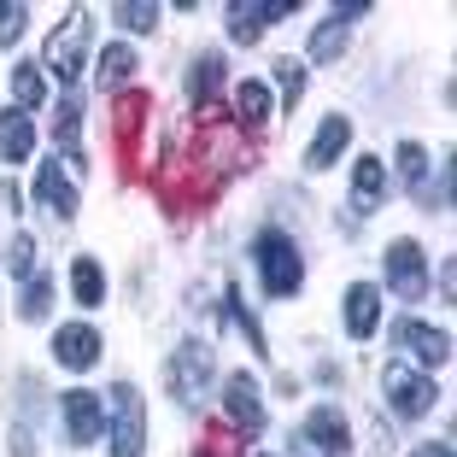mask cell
Here are the masks:
<instances>
[{"label":"cell","instance_id":"2e32d148","mask_svg":"<svg viewBox=\"0 0 457 457\" xmlns=\"http://www.w3.org/2000/svg\"><path fill=\"white\" fill-rule=\"evenodd\" d=\"M29 147H36V123H29L18 106H6V112H0V159H6V164H24Z\"/></svg>","mask_w":457,"mask_h":457},{"label":"cell","instance_id":"d4e9b609","mask_svg":"<svg viewBox=\"0 0 457 457\" xmlns=\"http://www.w3.org/2000/svg\"><path fill=\"white\" fill-rule=\"evenodd\" d=\"M340 47H346V18L335 12L323 29H317V36H311V59H335Z\"/></svg>","mask_w":457,"mask_h":457},{"label":"cell","instance_id":"6da1fadb","mask_svg":"<svg viewBox=\"0 0 457 457\" xmlns=\"http://www.w3.org/2000/svg\"><path fill=\"white\" fill-rule=\"evenodd\" d=\"M253 258H258V276H264V294H276V299L299 294L305 264H299V246L287 241L282 228H264V235L253 241Z\"/></svg>","mask_w":457,"mask_h":457},{"label":"cell","instance_id":"7402d4cb","mask_svg":"<svg viewBox=\"0 0 457 457\" xmlns=\"http://www.w3.org/2000/svg\"><path fill=\"white\" fill-rule=\"evenodd\" d=\"M41 95H47V82H41V65H12V100H18V112L41 106Z\"/></svg>","mask_w":457,"mask_h":457},{"label":"cell","instance_id":"e0dca14e","mask_svg":"<svg viewBox=\"0 0 457 457\" xmlns=\"http://www.w3.org/2000/svg\"><path fill=\"white\" fill-rule=\"evenodd\" d=\"M346 141H352V123L346 118H323V129H317V141H311L305 164H311V170H328V164L346 153Z\"/></svg>","mask_w":457,"mask_h":457},{"label":"cell","instance_id":"52a82bcc","mask_svg":"<svg viewBox=\"0 0 457 457\" xmlns=\"http://www.w3.org/2000/svg\"><path fill=\"white\" fill-rule=\"evenodd\" d=\"M223 411H228V422H235V428L264 434V404H258V381L246 376V370L223 381Z\"/></svg>","mask_w":457,"mask_h":457},{"label":"cell","instance_id":"4316f807","mask_svg":"<svg viewBox=\"0 0 457 457\" xmlns=\"http://www.w3.org/2000/svg\"><path fill=\"white\" fill-rule=\"evenodd\" d=\"M422 170H428V153H422L417 141H404L399 147V176L411 182V188H422Z\"/></svg>","mask_w":457,"mask_h":457},{"label":"cell","instance_id":"484cf974","mask_svg":"<svg viewBox=\"0 0 457 457\" xmlns=\"http://www.w3.org/2000/svg\"><path fill=\"white\" fill-rule=\"evenodd\" d=\"M147 106H153L147 95H123V100H118V129H123V141H135V129H141Z\"/></svg>","mask_w":457,"mask_h":457},{"label":"cell","instance_id":"7c38bea8","mask_svg":"<svg viewBox=\"0 0 457 457\" xmlns=\"http://www.w3.org/2000/svg\"><path fill=\"white\" fill-rule=\"evenodd\" d=\"M376 323H381V294L370 282L346 287V335L352 340H370V335H376Z\"/></svg>","mask_w":457,"mask_h":457},{"label":"cell","instance_id":"603a6c76","mask_svg":"<svg viewBox=\"0 0 457 457\" xmlns=\"http://www.w3.org/2000/svg\"><path fill=\"white\" fill-rule=\"evenodd\" d=\"M112 18H118L123 29H135V36H147V29L159 24V6H147V0H118V6H112Z\"/></svg>","mask_w":457,"mask_h":457},{"label":"cell","instance_id":"f546056e","mask_svg":"<svg viewBox=\"0 0 457 457\" xmlns=\"http://www.w3.org/2000/svg\"><path fill=\"white\" fill-rule=\"evenodd\" d=\"M6 264H12V276L24 282L29 270H36V241H29V235H18V241H12V253H6Z\"/></svg>","mask_w":457,"mask_h":457},{"label":"cell","instance_id":"7a4b0ae2","mask_svg":"<svg viewBox=\"0 0 457 457\" xmlns=\"http://www.w3.org/2000/svg\"><path fill=\"white\" fill-rule=\"evenodd\" d=\"M100 411H112V457H141V445H147V404H141V393L129 381H118Z\"/></svg>","mask_w":457,"mask_h":457},{"label":"cell","instance_id":"9a60e30c","mask_svg":"<svg viewBox=\"0 0 457 457\" xmlns=\"http://www.w3.org/2000/svg\"><path fill=\"white\" fill-rule=\"evenodd\" d=\"M294 0H270V6H228V36L235 41H258L270 18H287Z\"/></svg>","mask_w":457,"mask_h":457},{"label":"cell","instance_id":"d6986e66","mask_svg":"<svg viewBox=\"0 0 457 457\" xmlns=\"http://www.w3.org/2000/svg\"><path fill=\"white\" fill-rule=\"evenodd\" d=\"M129 71H135V54L123 47V41H112L106 54H100V88H123Z\"/></svg>","mask_w":457,"mask_h":457},{"label":"cell","instance_id":"ffe728a7","mask_svg":"<svg viewBox=\"0 0 457 457\" xmlns=\"http://www.w3.org/2000/svg\"><path fill=\"white\" fill-rule=\"evenodd\" d=\"M217 82H223V59H217V54H200V59H194V77H188V95L205 106V100L217 95Z\"/></svg>","mask_w":457,"mask_h":457},{"label":"cell","instance_id":"d6a6232c","mask_svg":"<svg viewBox=\"0 0 457 457\" xmlns=\"http://www.w3.org/2000/svg\"><path fill=\"white\" fill-rule=\"evenodd\" d=\"M194 457H223V452H217V445H205V452H194Z\"/></svg>","mask_w":457,"mask_h":457},{"label":"cell","instance_id":"277c9868","mask_svg":"<svg viewBox=\"0 0 457 457\" xmlns=\"http://www.w3.org/2000/svg\"><path fill=\"white\" fill-rule=\"evenodd\" d=\"M170 393L182 404H194L205 393V381H212V346H200V340H188V346H176L170 352Z\"/></svg>","mask_w":457,"mask_h":457},{"label":"cell","instance_id":"cb8c5ba5","mask_svg":"<svg viewBox=\"0 0 457 457\" xmlns=\"http://www.w3.org/2000/svg\"><path fill=\"white\" fill-rule=\"evenodd\" d=\"M54 135H59V147H65V159L77 164V141H82V112L71 106V100H65V106H59V118H54Z\"/></svg>","mask_w":457,"mask_h":457},{"label":"cell","instance_id":"5b68a950","mask_svg":"<svg viewBox=\"0 0 457 457\" xmlns=\"http://www.w3.org/2000/svg\"><path fill=\"white\" fill-rule=\"evenodd\" d=\"M381 387H387V399H393V411H399V417H422V411L440 399V393H434V381L428 376H411L404 363H387Z\"/></svg>","mask_w":457,"mask_h":457},{"label":"cell","instance_id":"30bf717a","mask_svg":"<svg viewBox=\"0 0 457 457\" xmlns=\"http://www.w3.org/2000/svg\"><path fill=\"white\" fill-rule=\"evenodd\" d=\"M65 428H71V445H95L100 440V422H106V411H100V399L95 393H65Z\"/></svg>","mask_w":457,"mask_h":457},{"label":"cell","instance_id":"8992f818","mask_svg":"<svg viewBox=\"0 0 457 457\" xmlns=\"http://www.w3.org/2000/svg\"><path fill=\"white\" fill-rule=\"evenodd\" d=\"M387 282L399 299H422L428 294V270H422V246L417 241H393L387 246Z\"/></svg>","mask_w":457,"mask_h":457},{"label":"cell","instance_id":"9c48e42d","mask_svg":"<svg viewBox=\"0 0 457 457\" xmlns=\"http://www.w3.org/2000/svg\"><path fill=\"white\" fill-rule=\"evenodd\" d=\"M393 340H399L417 363H428V370H440V363L452 358V335H445V328H428V323H399Z\"/></svg>","mask_w":457,"mask_h":457},{"label":"cell","instance_id":"1f68e13d","mask_svg":"<svg viewBox=\"0 0 457 457\" xmlns=\"http://www.w3.org/2000/svg\"><path fill=\"white\" fill-rule=\"evenodd\" d=\"M411 457H452V445H417Z\"/></svg>","mask_w":457,"mask_h":457},{"label":"cell","instance_id":"ac0fdd59","mask_svg":"<svg viewBox=\"0 0 457 457\" xmlns=\"http://www.w3.org/2000/svg\"><path fill=\"white\" fill-rule=\"evenodd\" d=\"M71 287H77V305H100V299H106V276H100L95 258H77V270H71Z\"/></svg>","mask_w":457,"mask_h":457},{"label":"cell","instance_id":"3957f363","mask_svg":"<svg viewBox=\"0 0 457 457\" xmlns=\"http://www.w3.org/2000/svg\"><path fill=\"white\" fill-rule=\"evenodd\" d=\"M88 36H95L88 12H71L65 24L54 29V41H47V65L59 71V82H77L82 77V47H88Z\"/></svg>","mask_w":457,"mask_h":457},{"label":"cell","instance_id":"83f0119b","mask_svg":"<svg viewBox=\"0 0 457 457\" xmlns=\"http://www.w3.org/2000/svg\"><path fill=\"white\" fill-rule=\"evenodd\" d=\"M47 299H54V282H47V276H36V282H29V294H24V317L29 323H41V317H47Z\"/></svg>","mask_w":457,"mask_h":457},{"label":"cell","instance_id":"f1b7e54d","mask_svg":"<svg viewBox=\"0 0 457 457\" xmlns=\"http://www.w3.org/2000/svg\"><path fill=\"white\" fill-rule=\"evenodd\" d=\"M276 82H282V100L294 106V100L305 95V65H299V59H282V65H276Z\"/></svg>","mask_w":457,"mask_h":457},{"label":"cell","instance_id":"ba28073f","mask_svg":"<svg viewBox=\"0 0 457 457\" xmlns=\"http://www.w3.org/2000/svg\"><path fill=\"white\" fill-rule=\"evenodd\" d=\"M305 440L317 445V457H346L352 428H346V417H340L335 404H317V411H311V422H305Z\"/></svg>","mask_w":457,"mask_h":457},{"label":"cell","instance_id":"44dd1931","mask_svg":"<svg viewBox=\"0 0 457 457\" xmlns=\"http://www.w3.org/2000/svg\"><path fill=\"white\" fill-rule=\"evenodd\" d=\"M235 112H241V123H264L270 118V88L264 82H241V88H235Z\"/></svg>","mask_w":457,"mask_h":457},{"label":"cell","instance_id":"5bb4252c","mask_svg":"<svg viewBox=\"0 0 457 457\" xmlns=\"http://www.w3.org/2000/svg\"><path fill=\"white\" fill-rule=\"evenodd\" d=\"M36 200L47 205L54 217H65V223L77 217V188H71L65 176H59V159H54V164H41V170H36Z\"/></svg>","mask_w":457,"mask_h":457},{"label":"cell","instance_id":"4dcf8cb0","mask_svg":"<svg viewBox=\"0 0 457 457\" xmlns=\"http://www.w3.org/2000/svg\"><path fill=\"white\" fill-rule=\"evenodd\" d=\"M24 24H29V12H24V6H0V47L24 36Z\"/></svg>","mask_w":457,"mask_h":457},{"label":"cell","instance_id":"8fae6325","mask_svg":"<svg viewBox=\"0 0 457 457\" xmlns=\"http://www.w3.org/2000/svg\"><path fill=\"white\" fill-rule=\"evenodd\" d=\"M54 358L65 363V370H95V358H100V335L88 323H65L54 335Z\"/></svg>","mask_w":457,"mask_h":457},{"label":"cell","instance_id":"4fadbf2b","mask_svg":"<svg viewBox=\"0 0 457 457\" xmlns=\"http://www.w3.org/2000/svg\"><path fill=\"white\" fill-rule=\"evenodd\" d=\"M381 194H387V164H381V159H358V164H352V212L370 217Z\"/></svg>","mask_w":457,"mask_h":457}]
</instances>
